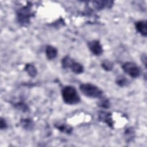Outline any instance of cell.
Instances as JSON below:
<instances>
[{
    "label": "cell",
    "instance_id": "8",
    "mask_svg": "<svg viewBox=\"0 0 147 147\" xmlns=\"http://www.w3.org/2000/svg\"><path fill=\"white\" fill-rule=\"evenodd\" d=\"M94 7L97 10H102L104 8H109L113 4V1H95L92 2Z\"/></svg>",
    "mask_w": 147,
    "mask_h": 147
},
{
    "label": "cell",
    "instance_id": "4",
    "mask_svg": "<svg viewBox=\"0 0 147 147\" xmlns=\"http://www.w3.org/2000/svg\"><path fill=\"white\" fill-rule=\"evenodd\" d=\"M121 67L122 70L131 78H138L141 74L140 68L134 63L125 62L122 65Z\"/></svg>",
    "mask_w": 147,
    "mask_h": 147
},
{
    "label": "cell",
    "instance_id": "15",
    "mask_svg": "<svg viewBox=\"0 0 147 147\" xmlns=\"http://www.w3.org/2000/svg\"><path fill=\"white\" fill-rule=\"evenodd\" d=\"M115 82L117 85L121 87H123L126 86L128 84V80L127 79L123 76L120 75L118 76L116 79Z\"/></svg>",
    "mask_w": 147,
    "mask_h": 147
},
{
    "label": "cell",
    "instance_id": "17",
    "mask_svg": "<svg viewBox=\"0 0 147 147\" xmlns=\"http://www.w3.org/2000/svg\"><path fill=\"white\" fill-rule=\"evenodd\" d=\"M98 105L100 107H102L103 109H108L110 106V103L107 99L103 98V99H102L100 101H99Z\"/></svg>",
    "mask_w": 147,
    "mask_h": 147
},
{
    "label": "cell",
    "instance_id": "1",
    "mask_svg": "<svg viewBox=\"0 0 147 147\" xmlns=\"http://www.w3.org/2000/svg\"><path fill=\"white\" fill-rule=\"evenodd\" d=\"M61 95L64 102L70 105L78 104L80 101L76 89L72 86H66L61 90Z\"/></svg>",
    "mask_w": 147,
    "mask_h": 147
},
{
    "label": "cell",
    "instance_id": "3",
    "mask_svg": "<svg viewBox=\"0 0 147 147\" xmlns=\"http://www.w3.org/2000/svg\"><path fill=\"white\" fill-rule=\"evenodd\" d=\"M32 16L30 6L29 5L19 9L17 12V21L20 24L23 25L29 23Z\"/></svg>",
    "mask_w": 147,
    "mask_h": 147
},
{
    "label": "cell",
    "instance_id": "9",
    "mask_svg": "<svg viewBox=\"0 0 147 147\" xmlns=\"http://www.w3.org/2000/svg\"><path fill=\"white\" fill-rule=\"evenodd\" d=\"M57 49L52 45H47L45 49V54L49 60H53L57 56Z\"/></svg>",
    "mask_w": 147,
    "mask_h": 147
},
{
    "label": "cell",
    "instance_id": "18",
    "mask_svg": "<svg viewBox=\"0 0 147 147\" xmlns=\"http://www.w3.org/2000/svg\"><path fill=\"white\" fill-rule=\"evenodd\" d=\"M7 123L5 121V120L2 118H1V121H0V127H1V130H3V129H5L7 127Z\"/></svg>",
    "mask_w": 147,
    "mask_h": 147
},
{
    "label": "cell",
    "instance_id": "7",
    "mask_svg": "<svg viewBox=\"0 0 147 147\" xmlns=\"http://www.w3.org/2000/svg\"><path fill=\"white\" fill-rule=\"evenodd\" d=\"M136 30L142 36H147V22L146 20H140L135 23Z\"/></svg>",
    "mask_w": 147,
    "mask_h": 147
},
{
    "label": "cell",
    "instance_id": "14",
    "mask_svg": "<svg viewBox=\"0 0 147 147\" xmlns=\"http://www.w3.org/2000/svg\"><path fill=\"white\" fill-rule=\"evenodd\" d=\"M74 60L70 57L66 56L64 57L61 60V65L64 69H67L70 68L72 63Z\"/></svg>",
    "mask_w": 147,
    "mask_h": 147
},
{
    "label": "cell",
    "instance_id": "19",
    "mask_svg": "<svg viewBox=\"0 0 147 147\" xmlns=\"http://www.w3.org/2000/svg\"><path fill=\"white\" fill-rule=\"evenodd\" d=\"M141 61L144 65L146 67V54H142L141 56Z\"/></svg>",
    "mask_w": 147,
    "mask_h": 147
},
{
    "label": "cell",
    "instance_id": "5",
    "mask_svg": "<svg viewBox=\"0 0 147 147\" xmlns=\"http://www.w3.org/2000/svg\"><path fill=\"white\" fill-rule=\"evenodd\" d=\"M88 47L90 51L96 56H99L102 54L103 49L99 40H94L88 42Z\"/></svg>",
    "mask_w": 147,
    "mask_h": 147
},
{
    "label": "cell",
    "instance_id": "2",
    "mask_svg": "<svg viewBox=\"0 0 147 147\" xmlns=\"http://www.w3.org/2000/svg\"><path fill=\"white\" fill-rule=\"evenodd\" d=\"M82 93L87 97L91 98H101L102 91L96 86L91 83H83L79 86Z\"/></svg>",
    "mask_w": 147,
    "mask_h": 147
},
{
    "label": "cell",
    "instance_id": "10",
    "mask_svg": "<svg viewBox=\"0 0 147 147\" xmlns=\"http://www.w3.org/2000/svg\"><path fill=\"white\" fill-rule=\"evenodd\" d=\"M55 126L60 131L68 134H71L72 131V127L71 126L68 125L65 123H56L55 125Z\"/></svg>",
    "mask_w": 147,
    "mask_h": 147
},
{
    "label": "cell",
    "instance_id": "16",
    "mask_svg": "<svg viewBox=\"0 0 147 147\" xmlns=\"http://www.w3.org/2000/svg\"><path fill=\"white\" fill-rule=\"evenodd\" d=\"M101 65H102V67L103 68V69H105L106 71H111L113 69V67H114V65H113V63L107 60H104L102 63Z\"/></svg>",
    "mask_w": 147,
    "mask_h": 147
},
{
    "label": "cell",
    "instance_id": "11",
    "mask_svg": "<svg viewBox=\"0 0 147 147\" xmlns=\"http://www.w3.org/2000/svg\"><path fill=\"white\" fill-rule=\"evenodd\" d=\"M69 68H71V70L76 74H82L84 71L83 66L80 63L76 62L75 61H73Z\"/></svg>",
    "mask_w": 147,
    "mask_h": 147
},
{
    "label": "cell",
    "instance_id": "12",
    "mask_svg": "<svg viewBox=\"0 0 147 147\" xmlns=\"http://www.w3.org/2000/svg\"><path fill=\"white\" fill-rule=\"evenodd\" d=\"M25 71L28 73V74L30 76H31L32 78L36 76L37 75V69L32 64H26V65L25 67Z\"/></svg>",
    "mask_w": 147,
    "mask_h": 147
},
{
    "label": "cell",
    "instance_id": "13",
    "mask_svg": "<svg viewBox=\"0 0 147 147\" xmlns=\"http://www.w3.org/2000/svg\"><path fill=\"white\" fill-rule=\"evenodd\" d=\"M135 136V131L134 128L130 127L127 128L125 131V137L127 142L132 141Z\"/></svg>",
    "mask_w": 147,
    "mask_h": 147
},
{
    "label": "cell",
    "instance_id": "6",
    "mask_svg": "<svg viewBox=\"0 0 147 147\" xmlns=\"http://www.w3.org/2000/svg\"><path fill=\"white\" fill-rule=\"evenodd\" d=\"M98 119L99 121L106 123L109 127H113V121L110 113L106 111H100L98 114Z\"/></svg>",
    "mask_w": 147,
    "mask_h": 147
}]
</instances>
